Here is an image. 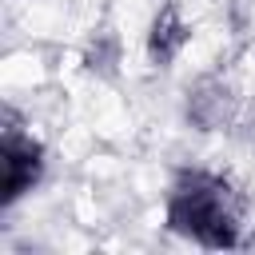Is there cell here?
Segmentation results:
<instances>
[{
    "label": "cell",
    "mask_w": 255,
    "mask_h": 255,
    "mask_svg": "<svg viewBox=\"0 0 255 255\" xmlns=\"http://www.w3.org/2000/svg\"><path fill=\"white\" fill-rule=\"evenodd\" d=\"M0 155H4V203H16V199H20L24 191H32V183L40 179V171H44V151H40V143H36L32 135L8 128Z\"/></svg>",
    "instance_id": "2"
},
{
    "label": "cell",
    "mask_w": 255,
    "mask_h": 255,
    "mask_svg": "<svg viewBox=\"0 0 255 255\" xmlns=\"http://www.w3.org/2000/svg\"><path fill=\"white\" fill-rule=\"evenodd\" d=\"M239 199L235 191L207 171H187L175 179L167 195V223L171 231L187 235L199 247H235L239 243Z\"/></svg>",
    "instance_id": "1"
}]
</instances>
